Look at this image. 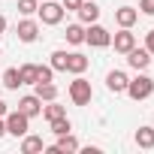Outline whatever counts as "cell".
I'll return each mask as SVG.
<instances>
[{"label": "cell", "instance_id": "1", "mask_svg": "<svg viewBox=\"0 0 154 154\" xmlns=\"http://www.w3.org/2000/svg\"><path fill=\"white\" fill-rule=\"evenodd\" d=\"M124 94H127L130 100H136V103H139V100H148V97L154 94V79H151V75H145V69H142L136 79L127 82V91H124Z\"/></svg>", "mask_w": 154, "mask_h": 154}, {"label": "cell", "instance_id": "2", "mask_svg": "<svg viewBox=\"0 0 154 154\" xmlns=\"http://www.w3.org/2000/svg\"><path fill=\"white\" fill-rule=\"evenodd\" d=\"M91 97H94L91 82H88V79H82V75H75V79L69 82V100H72L75 106H88V103H91Z\"/></svg>", "mask_w": 154, "mask_h": 154}, {"label": "cell", "instance_id": "3", "mask_svg": "<svg viewBox=\"0 0 154 154\" xmlns=\"http://www.w3.org/2000/svg\"><path fill=\"white\" fill-rule=\"evenodd\" d=\"M36 15H39V21L42 24H48V27H54V24H60L63 21V15H66V9L57 3V0H48V3H39V9H36Z\"/></svg>", "mask_w": 154, "mask_h": 154}, {"label": "cell", "instance_id": "4", "mask_svg": "<svg viewBox=\"0 0 154 154\" xmlns=\"http://www.w3.org/2000/svg\"><path fill=\"white\" fill-rule=\"evenodd\" d=\"M85 42L91 45V48H106V45H112V33L103 27V24H85Z\"/></svg>", "mask_w": 154, "mask_h": 154}, {"label": "cell", "instance_id": "5", "mask_svg": "<svg viewBox=\"0 0 154 154\" xmlns=\"http://www.w3.org/2000/svg\"><path fill=\"white\" fill-rule=\"evenodd\" d=\"M3 121H6V133L15 136V139H21V136L30 130V118H27L24 112H18V109H15V112H6Z\"/></svg>", "mask_w": 154, "mask_h": 154}, {"label": "cell", "instance_id": "6", "mask_svg": "<svg viewBox=\"0 0 154 154\" xmlns=\"http://www.w3.org/2000/svg\"><path fill=\"white\" fill-rule=\"evenodd\" d=\"M15 33H18V39H21V42H36V36H39V21H36V18H30V15H24V18L18 21Z\"/></svg>", "mask_w": 154, "mask_h": 154}, {"label": "cell", "instance_id": "7", "mask_svg": "<svg viewBox=\"0 0 154 154\" xmlns=\"http://www.w3.org/2000/svg\"><path fill=\"white\" fill-rule=\"evenodd\" d=\"M48 151L51 154H75V151H82V145H79V139H75L72 133H63V136H57V142Z\"/></svg>", "mask_w": 154, "mask_h": 154}, {"label": "cell", "instance_id": "8", "mask_svg": "<svg viewBox=\"0 0 154 154\" xmlns=\"http://www.w3.org/2000/svg\"><path fill=\"white\" fill-rule=\"evenodd\" d=\"M127 63H130L136 72H142V69H148V66H151V51H148V48H136V45H133V48L127 51Z\"/></svg>", "mask_w": 154, "mask_h": 154}, {"label": "cell", "instance_id": "9", "mask_svg": "<svg viewBox=\"0 0 154 154\" xmlns=\"http://www.w3.org/2000/svg\"><path fill=\"white\" fill-rule=\"evenodd\" d=\"M112 45H115L118 54H127V51L136 45V33H130V27H121V30L112 36Z\"/></svg>", "mask_w": 154, "mask_h": 154}, {"label": "cell", "instance_id": "10", "mask_svg": "<svg viewBox=\"0 0 154 154\" xmlns=\"http://www.w3.org/2000/svg\"><path fill=\"white\" fill-rule=\"evenodd\" d=\"M127 82H130V79H127L124 69H109V72H106V88H109L112 94H124V91H127Z\"/></svg>", "mask_w": 154, "mask_h": 154}, {"label": "cell", "instance_id": "11", "mask_svg": "<svg viewBox=\"0 0 154 154\" xmlns=\"http://www.w3.org/2000/svg\"><path fill=\"white\" fill-rule=\"evenodd\" d=\"M18 112H24L27 118H36V115H42V100L36 94H27L18 100Z\"/></svg>", "mask_w": 154, "mask_h": 154}, {"label": "cell", "instance_id": "12", "mask_svg": "<svg viewBox=\"0 0 154 154\" xmlns=\"http://www.w3.org/2000/svg\"><path fill=\"white\" fill-rule=\"evenodd\" d=\"M75 12H79V21L82 24H94L100 18V6L94 3V0H82V6L75 9Z\"/></svg>", "mask_w": 154, "mask_h": 154}, {"label": "cell", "instance_id": "13", "mask_svg": "<svg viewBox=\"0 0 154 154\" xmlns=\"http://www.w3.org/2000/svg\"><path fill=\"white\" fill-rule=\"evenodd\" d=\"M136 21H139V9H133V6L115 9V24H118V27H133Z\"/></svg>", "mask_w": 154, "mask_h": 154}, {"label": "cell", "instance_id": "14", "mask_svg": "<svg viewBox=\"0 0 154 154\" xmlns=\"http://www.w3.org/2000/svg\"><path fill=\"white\" fill-rule=\"evenodd\" d=\"M85 69H88V57H85L82 51H69V54H66V72L82 75Z\"/></svg>", "mask_w": 154, "mask_h": 154}, {"label": "cell", "instance_id": "15", "mask_svg": "<svg viewBox=\"0 0 154 154\" xmlns=\"http://www.w3.org/2000/svg\"><path fill=\"white\" fill-rule=\"evenodd\" d=\"M39 151H45L42 136H30V133H24V136H21V154H39Z\"/></svg>", "mask_w": 154, "mask_h": 154}, {"label": "cell", "instance_id": "16", "mask_svg": "<svg viewBox=\"0 0 154 154\" xmlns=\"http://www.w3.org/2000/svg\"><path fill=\"white\" fill-rule=\"evenodd\" d=\"M33 88H36L33 94H36L42 103H48V100H57V85H54V82H36Z\"/></svg>", "mask_w": 154, "mask_h": 154}, {"label": "cell", "instance_id": "17", "mask_svg": "<svg viewBox=\"0 0 154 154\" xmlns=\"http://www.w3.org/2000/svg\"><path fill=\"white\" fill-rule=\"evenodd\" d=\"M63 36H66L69 45H82V42H85V24H82V21L66 24V33H63Z\"/></svg>", "mask_w": 154, "mask_h": 154}, {"label": "cell", "instance_id": "18", "mask_svg": "<svg viewBox=\"0 0 154 154\" xmlns=\"http://www.w3.org/2000/svg\"><path fill=\"white\" fill-rule=\"evenodd\" d=\"M136 145L139 148H154V127H148V124H142L139 130H136Z\"/></svg>", "mask_w": 154, "mask_h": 154}, {"label": "cell", "instance_id": "19", "mask_svg": "<svg viewBox=\"0 0 154 154\" xmlns=\"http://www.w3.org/2000/svg\"><path fill=\"white\" fill-rule=\"evenodd\" d=\"M18 75H21V85H36L39 63H24V66H18Z\"/></svg>", "mask_w": 154, "mask_h": 154}, {"label": "cell", "instance_id": "20", "mask_svg": "<svg viewBox=\"0 0 154 154\" xmlns=\"http://www.w3.org/2000/svg\"><path fill=\"white\" fill-rule=\"evenodd\" d=\"M66 115V106H60L57 100H48V106H42V118L45 121H54V118H63Z\"/></svg>", "mask_w": 154, "mask_h": 154}, {"label": "cell", "instance_id": "21", "mask_svg": "<svg viewBox=\"0 0 154 154\" xmlns=\"http://www.w3.org/2000/svg\"><path fill=\"white\" fill-rule=\"evenodd\" d=\"M3 88H9V91H18V88H21V75H18V66H9V69L3 72Z\"/></svg>", "mask_w": 154, "mask_h": 154}, {"label": "cell", "instance_id": "22", "mask_svg": "<svg viewBox=\"0 0 154 154\" xmlns=\"http://www.w3.org/2000/svg\"><path fill=\"white\" fill-rule=\"evenodd\" d=\"M66 54H69V51H63V48L51 51V60H48V66H51L54 72H66Z\"/></svg>", "mask_w": 154, "mask_h": 154}, {"label": "cell", "instance_id": "23", "mask_svg": "<svg viewBox=\"0 0 154 154\" xmlns=\"http://www.w3.org/2000/svg\"><path fill=\"white\" fill-rule=\"evenodd\" d=\"M51 124V133L54 136H63V133H72V124H69V118L63 115V118H54V121H48Z\"/></svg>", "mask_w": 154, "mask_h": 154}, {"label": "cell", "instance_id": "24", "mask_svg": "<svg viewBox=\"0 0 154 154\" xmlns=\"http://www.w3.org/2000/svg\"><path fill=\"white\" fill-rule=\"evenodd\" d=\"M36 9H39L36 0H18V12L21 15H36Z\"/></svg>", "mask_w": 154, "mask_h": 154}, {"label": "cell", "instance_id": "25", "mask_svg": "<svg viewBox=\"0 0 154 154\" xmlns=\"http://www.w3.org/2000/svg\"><path fill=\"white\" fill-rule=\"evenodd\" d=\"M51 79H54V69H51V66H39L36 82H51Z\"/></svg>", "mask_w": 154, "mask_h": 154}, {"label": "cell", "instance_id": "26", "mask_svg": "<svg viewBox=\"0 0 154 154\" xmlns=\"http://www.w3.org/2000/svg\"><path fill=\"white\" fill-rule=\"evenodd\" d=\"M139 9L145 15H154V0H139Z\"/></svg>", "mask_w": 154, "mask_h": 154}, {"label": "cell", "instance_id": "27", "mask_svg": "<svg viewBox=\"0 0 154 154\" xmlns=\"http://www.w3.org/2000/svg\"><path fill=\"white\" fill-rule=\"evenodd\" d=\"M60 6H63L66 12H75V9H79V6H82V0H63V3H60Z\"/></svg>", "mask_w": 154, "mask_h": 154}, {"label": "cell", "instance_id": "28", "mask_svg": "<svg viewBox=\"0 0 154 154\" xmlns=\"http://www.w3.org/2000/svg\"><path fill=\"white\" fill-rule=\"evenodd\" d=\"M145 48H148V51L154 54V27H151V30L145 33Z\"/></svg>", "mask_w": 154, "mask_h": 154}, {"label": "cell", "instance_id": "29", "mask_svg": "<svg viewBox=\"0 0 154 154\" xmlns=\"http://www.w3.org/2000/svg\"><path fill=\"white\" fill-rule=\"evenodd\" d=\"M3 136H6V121L0 118V139H3Z\"/></svg>", "mask_w": 154, "mask_h": 154}, {"label": "cell", "instance_id": "30", "mask_svg": "<svg viewBox=\"0 0 154 154\" xmlns=\"http://www.w3.org/2000/svg\"><path fill=\"white\" fill-rule=\"evenodd\" d=\"M6 112H9V109H6V103H3V100H0V118H3Z\"/></svg>", "mask_w": 154, "mask_h": 154}, {"label": "cell", "instance_id": "31", "mask_svg": "<svg viewBox=\"0 0 154 154\" xmlns=\"http://www.w3.org/2000/svg\"><path fill=\"white\" fill-rule=\"evenodd\" d=\"M6 30V15H0V33Z\"/></svg>", "mask_w": 154, "mask_h": 154}, {"label": "cell", "instance_id": "32", "mask_svg": "<svg viewBox=\"0 0 154 154\" xmlns=\"http://www.w3.org/2000/svg\"><path fill=\"white\" fill-rule=\"evenodd\" d=\"M0 91H3V85H0Z\"/></svg>", "mask_w": 154, "mask_h": 154}, {"label": "cell", "instance_id": "33", "mask_svg": "<svg viewBox=\"0 0 154 154\" xmlns=\"http://www.w3.org/2000/svg\"><path fill=\"white\" fill-rule=\"evenodd\" d=\"M0 54H3V48H0Z\"/></svg>", "mask_w": 154, "mask_h": 154}]
</instances>
